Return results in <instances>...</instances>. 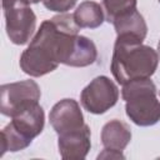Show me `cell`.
Returning a JSON list of instances; mask_svg holds the SVG:
<instances>
[{
	"instance_id": "7a4b0ae2",
	"label": "cell",
	"mask_w": 160,
	"mask_h": 160,
	"mask_svg": "<svg viewBox=\"0 0 160 160\" xmlns=\"http://www.w3.org/2000/svg\"><path fill=\"white\" fill-rule=\"evenodd\" d=\"M159 62L158 52L141 41L118 36L111 59V72L119 84H126L136 79L150 78Z\"/></svg>"
},
{
	"instance_id": "5b68a950",
	"label": "cell",
	"mask_w": 160,
	"mask_h": 160,
	"mask_svg": "<svg viewBox=\"0 0 160 160\" xmlns=\"http://www.w3.org/2000/svg\"><path fill=\"white\" fill-rule=\"evenodd\" d=\"M6 34L11 42L24 45L29 42L36 26V16L26 0H1Z\"/></svg>"
},
{
	"instance_id": "8fae6325",
	"label": "cell",
	"mask_w": 160,
	"mask_h": 160,
	"mask_svg": "<svg viewBox=\"0 0 160 160\" xmlns=\"http://www.w3.org/2000/svg\"><path fill=\"white\" fill-rule=\"evenodd\" d=\"M112 24H114L118 36L132 38L141 42L145 39L146 32H148L146 22L142 15L138 10H134L124 16L118 18L116 20H114Z\"/></svg>"
},
{
	"instance_id": "2e32d148",
	"label": "cell",
	"mask_w": 160,
	"mask_h": 160,
	"mask_svg": "<svg viewBox=\"0 0 160 160\" xmlns=\"http://www.w3.org/2000/svg\"><path fill=\"white\" fill-rule=\"evenodd\" d=\"M29 4H36V2H39V1H41V0H26Z\"/></svg>"
},
{
	"instance_id": "7c38bea8",
	"label": "cell",
	"mask_w": 160,
	"mask_h": 160,
	"mask_svg": "<svg viewBox=\"0 0 160 160\" xmlns=\"http://www.w3.org/2000/svg\"><path fill=\"white\" fill-rule=\"evenodd\" d=\"M74 19L80 29L81 28L96 29L102 24L105 19V14L100 4L95 1H84L76 8L74 12Z\"/></svg>"
},
{
	"instance_id": "6da1fadb",
	"label": "cell",
	"mask_w": 160,
	"mask_h": 160,
	"mask_svg": "<svg viewBox=\"0 0 160 160\" xmlns=\"http://www.w3.org/2000/svg\"><path fill=\"white\" fill-rule=\"evenodd\" d=\"M79 25L74 14H60L41 22L20 56L21 70L34 78L54 71L59 64L72 66L79 46Z\"/></svg>"
},
{
	"instance_id": "9c48e42d",
	"label": "cell",
	"mask_w": 160,
	"mask_h": 160,
	"mask_svg": "<svg viewBox=\"0 0 160 160\" xmlns=\"http://www.w3.org/2000/svg\"><path fill=\"white\" fill-rule=\"evenodd\" d=\"M91 134L89 126L85 124L79 129L59 134L58 146L59 154L65 160L84 159L91 146Z\"/></svg>"
},
{
	"instance_id": "ba28073f",
	"label": "cell",
	"mask_w": 160,
	"mask_h": 160,
	"mask_svg": "<svg viewBox=\"0 0 160 160\" xmlns=\"http://www.w3.org/2000/svg\"><path fill=\"white\" fill-rule=\"evenodd\" d=\"M49 120L58 134L71 131L85 125L80 106L74 99H62L56 102L50 111Z\"/></svg>"
},
{
	"instance_id": "e0dca14e",
	"label": "cell",
	"mask_w": 160,
	"mask_h": 160,
	"mask_svg": "<svg viewBox=\"0 0 160 160\" xmlns=\"http://www.w3.org/2000/svg\"><path fill=\"white\" fill-rule=\"evenodd\" d=\"M158 56H159V60H160V41L158 44Z\"/></svg>"
},
{
	"instance_id": "5bb4252c",
	"label": "cell",
	"mask_w": 160,
	"mask_h": 160,
	"mask_svg": "<svg viewBox=\"0 0 160 160\" xmlns=\"http://www.w3.org/2000/svg\"><path fill=\"white\" fill-rule=\"evenodd\" d=\"M78 0H42L44 6L50 11L58 12H66L68 10L72 9Z\"/></svg>"
},
{
	"instance_id": "8992f818",
	"label": "cell",
	"mask_w": 160,
	"mask_h": 160,
	"mask_svg": "<svg viewBox=\"0 0 160 160\" xmlns=\"http://www.w3.org/2000/svg\"><path fill=\"white\" fill-rule=\"evenodd\" d=\"M0 92V111L9 118H12L34 104H38L41 96L40 88L34 80L4 84L1 85Z\"/></svg>"
},
{
	"instance_id": "d6986e66",
	"label": "cell",
	"mask_w": 160,
	"mask_h": 160,
	"mask_svg": "<svg viewBox=\"0 0 160 160\" xmlns=\"http://www.w3.org/2000/svg\"><path fill=\"white\" fill-rule=\"evenodd\" d=\"M159 2H160V0H159Z\"/></svg>"
},
{
	"instance_id": "4fadbf2b",
	"label": "cell",
	"mask_w": 160,
	"mask_h": 160,
	"mask_svg": "<svg viewBox=\"0 0 160 160\" xmlns=\"http://www.w3.org/2000/svg\"><path fill=\"white\" fill-rule=\"evenodd\" d=\"M102 9L106 21L114 22L118 18L136 10V0H102Z\"/></svg>"
},
{
	"instance_id": "30bf717a",
	"label": "cell",
	"mask_w": 160,
	"mask_h": 160,
	"mask_svg": "<svg viewBox=\"0 0 160 160\" xmlns=\"http://www.w3.org/2000/svg\"><path fill=\"white\" fill-rule=\"evenodd\" d=\"M130 140H131V131L125 122L114 119L102 126L101 142L104 145V149L122 151L126 148V145L130 142Z\"/></svg>"
},
{
	"instance_id": "ac0fdd59",
	"label": "cell",
	"mask_w": 160,
	"mask_h": 160,
	"mask_svg": "<svg viewBox=\"0 0 160 160\" xmlns=\"http://www.w3.org/2000/svg\"><path fill=\"white\" fill-rule=\"evenodd\" d=\"M159 95H160V92H159Z\"/></svg>"
},
{
	"instance_id": "9a60e30c",
	"label": "cell",
	"mask_w": 160,
	"mask_h": 160,
	"mask_svg": "<svg viewBox=\"0 0 160 160\" xmlns=\"http://www.w3.org/2000/svg\"><path fill=\"white\" fill-rule=\"evenodd\" d=\"M124 159V155L121 151H115V150H109L104 149L101 154L98 155V159Z\"/></svg>"
},
{
	"instance_id": "52a82bcc",
	"label": "cell",
	"mask_w": 160,
	"mask_h": 160,
	"mask_svg": "<svg viewBox=\"0 0 160 160\" xmlns=\"http://www.w3.org/2000/svg\"><path fill=\"white\" fill-rule=\"evenodd\" d=\"M119 99L118 86L108 76H96L88 84L81 94L80 102L91 114H104L112 108Z\"/></svg>"
},
{
	"instance_id": "3957f363",
	"label": "cell",
	"mask_w": 160,
	"mask_h": 160,
	"mask_svg": "<svg viewBox=\"0 0 160 160\" xmlns=\"http://www.w3.org/2000/svg\"><path fill=\"white\" fill-rule=\"evenodd\" d=\"M121 96L126 101V115L134 124L150 126L160 120V101L156 98V88L150 78L124 84Z\"/></svg>"
},
{
	"instance_id": "277c9868",
	"label": "cell",
	"mask_w": 160,
	"mask_h": 160,
	"mask_svg": "<svg viewBox=\"0 0 160 160\" xmlns=\"http://www.w3.org/2000/svg\"><path fill=\"white\" fill-rule=\"evenodd\" d=\"M45 124L42 108L34 104L11 118L1 130V156L6 151H20L28 148L32 139L41 134Z\"/></svg>"
}]
</instances>
